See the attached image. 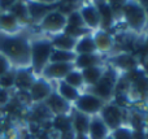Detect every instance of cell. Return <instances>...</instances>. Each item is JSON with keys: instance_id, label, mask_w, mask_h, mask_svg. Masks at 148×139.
<instances>
[{"instance_id": "cell-33", "label": "cell", "mask_w": 148, "mask_h": 139, "mask_svg": "<svg viewBox=\"0 0 148 139\" xmlns=\"http://www.w3.org/2000/svg\"><path fill=\"white\" fill-rule=\"evenodd\" d=\"M14 4V0H0V12L5 13V12H9L10 8L13 7Z\"/></svg>"}, {"instance_id": "cell-23", "label": "cell", "mask_w": 148, "mask_h": 139, "mask_svg": "<svg viewBox=\"0 0 148 139\" xmlns=\"http://www.w3.org/2000/svg\"><path fill=\"white\" fill-rule=\"evenodd\" d=\"M70 118H72V129L75 134H86L88 131V126H90V121H91V117L83 114L81 112H77L73 109L72 114H70Z\"/></svg>"}, {"instance_id": "cell-18", "label": "cell", "mask_w": 148, "mask_h": 139, "mask_svg": "<svg viewBox=\"0 0 148 139\" xmlns=\"http://www.w3.org/2000/svg\"><path fill=\"white\" fill-rule=\"evenodd\" d=\"M110 134L109 129L107 125L103 122V120L99 117V114L91 117L88 126V131H87V137L90 139H105Z\"/></svg>"}, {"instance_id": "cell-31", "label": "cell", "mask_w": 148, "mask_h": 139, "mask_svg": "<svg viewBox=\"0 0 148 139\" xmlns=\"http://www.w3.org/2000/svg\"><path fill=\"white\" fill-rule=\"evenodd\" d=\"M66 25L72 26V27H78V29H87L83 23L81 14H79V10H74L70 14L66 16Z\"/></svg>"}, {"instance_id": "cell-4", "label": "cell", "mask_w": 148, "mask_h": 139, "mask_svg": "<svg viewBox=\"0 0 148 139\" xmlns=\"http://www.w3.org/2000/svg\"><path fill=\"white\" fill-rule=\"evenodd\" d=\"M120 77H121V74L114 68L107 65V69H105L104 74L100 78L99 82L95 83L91 87H87L84 91L97 96V98L101 99L104 103H110V100H113V96H114L116 83H117Z\"/></svg>"}, {"instance_id": "cell-19", "label": "cell", "mask_w": 148, "mask_h": 139, "mask_svg": "<svg viewBox=\"0 0 148 139\" xmlns=\"http://www.w3.org/2000/svg\"><path fill=\"white\" fill-rule=\"evenodd\" d=\"M21 27L22 25L10 12L0 13V33L13 35V34H18Z\"/></svg>"}, {"instance_id": "cell-28", "label": "cell", "mask_w": 148, "mask_h": 139, "mask_svg": "<svg viewBox=\"0 0 148 139\" xmlns=\"http://www.w3.org/2000/svg\"><path fill=\"white\" fill-rule=\"evenodd\" d=\"M62 81H64V82H66L68 85H70L72 87L77 88V90H79L81 92H83L84 82H83V77H82L81 70L73 69L70 73H68L66 77H65Z\"/></svg>"}, {"instance_id": "cell-42", "label": "cell", "mask_w": 148, "mask_h": 139, "mask_svg": "<svg viewBox=\"0 0 148 139\" xmlns=\"http://www.w3.org/2000/svg\"><path fill=\"white\" fill-rule=\"evenodd\" d=\"M0 139H5V138H1V137H0Z\"/></svg>"}, {"instance_id": "cell-30", "label": "cell", "mask_w": 148, "mask_h": 139, "mask_svg": "<svg viewBox=\"0 0 148 139\" xmlns=\"http://www.w3.org/2000/svg\"><path fill=\"white\" fill-rule=\"evenodd\" d=\"M14 78H16V69H10L8 73L0 77V88L8 90L10 87H14Z\"/></svg>"}, {"instance_id": "cell-2", "label": "cell", "mask_w": 148, "mask_h": 139, "mask_svg": "<svg viewBox=\"0 0 148 139\" xmlns=\"http://www.w3.org/2000/svg\"><path fill=\"white\" fill-rule=\"evenodd\" d=\"M52 49L53 47L49 38H36L30 40V68L35 77H40L44 68L49 64Z\"/></svg>"}, {"instance_id": "cell-20", "label": "cell", "mask_w": 148, "mask_h": 139, "mask_svg": "<svg viewBox=\"0 0 148 139\" xmlns=\"http://www.w3.org/2000/svg\"><path fill=\"white\" fill-rule=\"evenodd\" d=\"M49 40H51V44L55 49H61V51H74L78 39L73 38V36L68 35V34H65L64 31H62V33L51 35Z\"/></svg>"}, {"instance_id": "cell-40", "label": "cell", "mask_w": 148, "mask_h": 139, "mask_svg": "<svg viewBox=\"0 0 148 139\" xmlns=\"http://www.w3.org/2000/svg\"><path fill=\"white\" fill-rule=\"evenodd\" d=\"M146 139H148V127H147V130H146Z\"/></svg>"}, {"instance_id": "cell-11", "label": "cell", "mask_w": 148, "mask_h": 139, "mask_svg": "<svg viewBox=\"0 0 148 139\" xmlns=\"http://www.w3.org/2000/svg\"><path fill=\"white\" fill-rule=\"evenodd\" d=\"M79 14H81L83 23L88 30L96 31L100 29V14L94 1L82 3L79 7Z\"/></svg>"}, {"instance_id": "cell-36", "label": "cell", "mask_w": 148, "mask_h": 139, "mask_svg": "<svg viewBox=\"0 0 148 139\" xmlns=\"http://www.w3.org/2000/svg\"><path fill=\"white\" fill-rule=\"evenodd\" d=\"M143 100H146L148 103V79H147V85H146V90H144V96H143Z\"/></svg>"}, {"instance_id": "cell-21", "label": "cell", "mask_w": 148, "mask_h": 139, "mask_svg": "<svg viewBox=\"0 0 148 139\" xmlns=\"http://www.w3.org/2000/svg\"><path fill=\"white\" fill-rule=\"evenodd\" d=\"M105 69H107V64L105 65H97V66H91V68H86L82 69V77H83V82H84V88L91 87L95 83H97L100 81V78L103 77Z\"/></svg>"}, {"instance_id": "cell-1", "label": "cell", "mask_w": 148, "mask_h": 139, "mask_svg": "<svg viewBox=\"0 0 148 139\" xmlns=\"http://www.w3.org/2000/svg\"><path fill=\"white\" fill-rule=\"evenodd\" d=\"M0 53H3L14 69L30 68V39L22 34L0 33Z\"/></svg>"}, {"instance_id": "cell-27", "label": "cell", "mask_w": 148, "mask_h": 139, "mask_svg": "<svg viewBox=\"0 0 148 139\" xmlns=\"http://www.w3.org/2000/svg\"><path fill=\"white\" fill-rule=\"evenodd\" d=\"M77 59V53L74 51H61V49H52L49 62H74Z\"/></svg>"}, {"instance_id": "cell-39", "label": "cell", "mask_w": 148, "mask_h": 139, "mask_svg": "<svg viewBox=\"0 0 148 139\" xmlns=\"http://www.w3.org/2000/svg\"><path fill=\"white\" fill-rule=\"evenodd\" d=\"M146 121H147V127H148V111L146 112Z\"/></svg>"}, {"instance_id": "cell-5", "label": "cell", "mask_w": 148, "mask_h": 139, "mask_svg": "<svg viewBox=\"0 0 148 139\" xmlns=\"http://www.w3.org/2000/svg\"><path fill=\"white\" fill-rule=\"evenodd\" d=\"M105 104L107 103H104L97 96L92 95V94L87 92V91H83V92H81L79 98L73 103V109L92 117L99 114V112L101 111Z\"/></svg>"}, {"instance_id": "cell-24", "label": "cell", "mask_w": 148, "mask_h": 139, "mask_svg": "<svg viewBox=\"0 0 148 139\" xmlns=\"http://www.w3.org/2000/svg\"><path fill=\"white\" fill-rule=\"evenodd\" d=\"M74 52L77 55H84V53H99L96 49V44H95L92 33L86 34V35L81 36L75 44Z\"/></svg>"}, {"instance_id": "cell-22", "label": "cell", "mask_w": 148, "mask_h": 139, "mask_svg": "<svg viewBox=\"0 0 148 139\" xmlns=\"http://www.w3.org/2000/svg\"><path fill=\"white\" fill-rule=\"evenodd\" d=\"M53 83V87H55V91L61 96L64 100H66L68 103H70L73 105V103L79 98L81 95V91L77 90V88L72 87L70 85H68L66 82L64 81H57V82H52Z\"/></svg>"}, {"instance_id": "cell-10", "label": "cell", "mask_w": 148, "mask_h": 139, "mask_svg": "<svg viewBox=\"0 0 148 139\" xmlns=\"http://www.w3.org/2000/svg\"><path fill=\"white\" fill-rule=\"evenodd\" d=\"M43 104L48 108L52 116H70L73 112V105L68 103L66 100L61 98L56 91H52V94L43 101Z\"/></svg>"}, {"instance_id": "cell-34", "label": "cell", "mask_w": 148, "mask_h": 139, "mask_svg": "<svg viewBox=\"0 0 148 139\" xmlns=\"http://www.w3.org/2000/svg\"><path fill=\"white\" fill-rule=\"evenodd\" d=\"M74 137H75V133H74L73 130H69V131L59 134V139H74Z\"/></svg>"}, {"instance_id": "cell-29", "label": "cell", "mask_w": 148, "mask_h": 139, "mask_svg": "<svg viewBox=\"0 0 148 139\" xmlns=\"http://www.w3.org/2000/svg\"><path fill=\"white\" fill-rule=\"evenodd\" d=\"M110 137L113 139H134V130L129 125L123 124L122 126L113 130L110 133Z\"/></svg>"}, {"instance_id": "cell-26", "label": "cell", "mask_w": 148, "mask_h": 139, "mask_svg": "<svg viewBox=\"0 0 148 139\" xmlns=\"http://www.w3.org/2000/svg\"><path fill=\"white\" fill-rule=\"evenodd\" d=\"M51 124H52V129H53L55 131H57L59 134L69 131V130H73L70 116H55L51 120Z\"/></svg>"}, {"instance_id": "cell-6", "label": "cell", "mask_w": 148, "mask_h": 139, "mask_svg": "<svg viewBox=\"0 0 148 139\" xmlns=\"http://www.w3.org/2000/svg\"><path fill=\"white\" fill-rule=\"evenodd\" d=\"M99 117L103 120L109 131L112 133L117 127L122 126L125 120V109L122 107L116 105L114 103H107L99 112Z\"/></svg>"}, {"instance_id": "cell-38", "label": "cell", "mask_w": 148, "mask_h": 139, "mask_svg": "<svg viewBox=\"0 0 148 139\" xmlns=\"http://www.w3.org/2000/svg\"><path fill=\"white\" fill-rule=\"evenodd\" d=\"M144 47L148 49V30H146V35H144Z\"/></svg>"}, {"instance_id": "cell-25", "label": "cell", "mask_w": 148, "mask_h": 139, "mask_svg": "<svg viewBox=\"0 0 148 139\" xmlns=\"http://www.w3.org/2000/svg\"><path fill=\"white\" fill-rule=\"evenodd\" d=\"M9 12L17 18L18 22H20L22 26L30 23V17H29L26 1H14V4H13V7L10 8Z\"/></svg>"}, {"instance_id": "cell-35", "label": "cell", "mask_w": 148, "mask_h": 139, "mask_svg": "<svg viewBox=\"0 0 148 139\" xmlns=\"http://www.w3.org/2000/svg\"><path fill=\"white\" fill-rule=\"evenodd\" d=\"M142 72H143L144 77L148 79V57H146V60L143 61V66H142Z\"/></svg>"}, {"instance_id": "cell-41", "label": "cell", "mask_w": 148, "mask_h": 139, "mask_svg": "<svg viewBox=\"0 0 148 139\" xmlns=\"http://www.w3.org/2000/svg\"><path fill=\"white\" fill-rule=\"evenodd\" d=\"M105 139H113V138H112V137H110V134H109V135H108V137H107V138H105Z\"/></svg>"}, {"instance_id": "cell-16", "label": "cell", "mask_w": 148, "mask_h": 139, "mask_svg": "<svg viewBox=\"0 0 148 139\" xmlns=\"http://www.w3.org/2000/svg\"><path fill=\"white\" fill-rule=\"evenodd\" d=\"M97 65H105L104 57H103L101 53L77 55V59L74 60V66L78 70L91 68V66H97Z\"/></svg>"}, {"instance_id": "cell-15", "label": "cell", "mask_w": 148, "mask_h": 139, "mask_svg": "<svg viewBox=\"0 0 148 139\" xmlns=\"http://www.w3.org/2000/svg\"><path fill=\"white\" fill-rule=\"evenodd\" d=\"M35 78L36 77L33 73L31 68H18V69H16L14 86L20 88L21 91H29Z\"/></svg>"}, {"instance_id": "cell-17", "label": "cell", "mask_w": 148, "mask_h": 139, "mask_svg": "<svg viewBox=\"0 0 148 139\" xmlns=\"http://www.w3.org/2000/svg\"><path fill=\"white\" fill-rule=\"evenodd\" d=\"M92 36H94L97 52L101 55L110 51V49L113 48V46H114V39H113V36L109 34V31L99 29V30H96V31H92Z\"/></svg>"}, {"instance_id": "cell-13", "label": "cell", "mask_w": 148, "mask_h": 139, "mask_svg": "<svg viewBox=\"0 0 148 139\" xmlns=\"http://www.w3.org/2000/svg\"><path fill=\"white\" fill-rule=\"evenodd\" d=\"M109 66L114 68L120 74L121 73H122V74H126V73L136 69V66H138V61H136L135 56L127 53V52H122V53H118V55H116V56H113L112 59H110Z\"/></svg>"}, {"instance_id": "cell-43", "label": "cell", "mask_w": 148, "mask_h": 139, "mask_svg": "<svg viewBox=\"0 0 148 139\" xmlns=\"http://www.w3.org/2000/svg\"><path fill=\"white\" fill-rule=\"evenodd\" d=\"M0 13H1V12H0Z\"/></svg>"}, {"instance_id": "cell-37", "label": "cell", "mask_w": 148, "mask_h": 139, "mask_svg": "<svg viewBox=\"0 0 148 139\" xmlns=\"http://www.w3.org/2000/svg\"><path fill=\"white\" fill-rule=\"evenodd\" d=\"M74 139H90V138L87 137L86 134H75V137H74Z\"/></svg>"}, {"instance_id": "cell-3", "label": "cell", "mask_w": 148, "mask_h": 139, "mask_svg": "<svg viewBox=\"0 0 148 139\" xmlns=\"http://www.w3.org/2000/svg\"><path fill=\"white\" fill-rule=\"evenodd\" d=\"M122 20L126 27L135 34H142L147 30V9L143 3L123 1Z\"/></svg>"}, {"instance_id": "cell-8", "label": "cell", "mask_w": 148, "mask_h": 139, "mask_svg": "<svg viewBox=\"0 0 148 139\" xmlns=\"http://www.w3.org/2000/svg\"><path fill=\"white\" fill-rule=\"evenodd\" d=\"M53 90H55V87L52 82L44 79L43 77H36L34 83L31 85L30 90L27 91V94H29L30 100H33L36 104H40L51 95Z\"/></svg>"}, {"instance_id": "cell-32", "label": "cell", "mask_w": 148, "mask_h": 139, "mask_svg": "<svg viewBox=\"0 0 148 139\" xmlns=\"http://www.w3.org/2000/svg\"><path fill=\"white\" fill-rule=\"evenodd\" d=\"M10 69H13V66L9 62V60H8L3 53H0V77L4 75L5 73H8Z\"/></svg>"}, {"instance_id": "cell-7", "label": "cell", "mask_w": 148, "mask_h": 139, "mask_svg": "<svg viewBox=\"0 0 148 139\" xmlns=\"http://www.w3.org/2000/svg\"><path fill=\"white\" fill-rule=\"evenodd\" d=\"M38 26L42 31L48 33L51 35L62 33L65 26H66V16L62 14L61 12H59L56 8V9L47 13L43 17V20L38 23Z\"/></svg>"}, {"instance_id": "cell-9", "label": "cell", "mask_w": 148, "mask_h": 139, "mask_svg": "<svg viewBox=\"0 0 148 139\" xmlns=\"http://www.w3.org/2000/svg\"><path fill=\"white\" fill-rule=\"evenodd\" d=\"M73 69H75L74 62H49L42 72L40 77L49 82H57L64 79L68 73H70Z\"/></svg>"}, {"instance_id": "cell-12", "label": "cell", "mask_w": 148, "mask_h": 139, "mask_svg": "<svg viewBox=\"0 0 148 139\" xmlns=\"http://www.w3.org/2000/svg\"><path fill=\"white\" fill-rule=\"evenodd\" d=\"M59 3H46V1H26L30 22L38 25L48 12L56 9Z\"/></svg>"}, {"instance_id": "cell-14", "label": "cell", "mask_w": 148, "mask_h": 139, "mask_svg": "<svg viewBox=\"0 0 148 139\" xmlns=\"http://www.w3.org/2000/svg\"><path fill=\"white\" fill-rule=\"evenodd\" d=\"M94 3L100 14V29L109 31V29H112L116 23L114 16H113L109 4H108V1H94Z\"/></svg>"}]
</instances>
